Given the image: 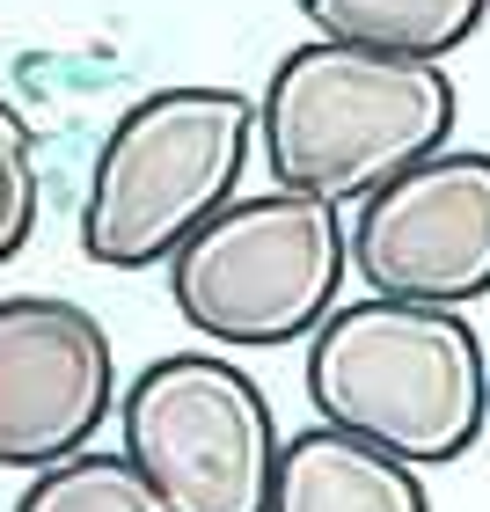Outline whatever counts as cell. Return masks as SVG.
Instances as JSON below:
<instances>
[{
    "mask_svg": "<svg viewBox=\"0 0 490 512\" xmlns=\"http://www.w3.org/2000/svg\"><path fill=\"white\" fill-rule=\"evenodd\" d=\"M118 410V352L81 300H0V469L81 454Z\"/></svg>",
    "mask_w": 490,
    "mask_h": 512,
    "instance_id": "cell-7",
    "label": "cell"
},
{
    "mask_svg": "<svg viewBox=\"0 0 490 512\" xmlns=\"http://www.w3.org/2000/svg\"><path fill=\"white\" fill-rule=\"evenodd\" d=\"M454 139L447 59H403L366 44L308 37L271 66L256 96V154L278 191L352 205L395 169Z\"/></svg>",
    "mask_w": 490,
    "mask_h": 512,
    "instance_id": "cell-1",
    "label": "cell"
},
{
    "mask_svg": "<svg viewBox=\"0 0 490 512\" xmlns=\"http://www.w3.org/2000/svg\"><path fill=\"white\" fill-rule=\"evenodd\" d=\"M37 198H44V183H37V132H30V118H22V103L0 96V264H15L22 242H30Z\"/></svg>",
    "mask_w": 490,
    "mask_h": 512,
    "instance_id": "cell-11",
    "label": "cell"
},
{
    "mask_svg": "<svg viewBox=\"0 0 490 512\" xmlns=\"http://www.w3.org/2000/svg\"><path fill=\"white\" fill-rule=\"evenodd\" d=\"M264 512H432V498L425 469L315 417L308 432L278 439Z\"/></svg>",
    "mask_w": 490,
    "mask_h": 512,
    "instance_id": "cell-8",
    "label": "cell"
},
{
    "mask_svg": "<svg viewBox=\"0 0 490 512\" xmlns=\"http://www.w3.org/2000/svg\"><path fill=\"white\" fill-rule=\"evenodd\" d=\"M308 403L322 425L439 469L490 432V359L469 308L359 293L308 337Z\"/></svg>",
    "mask_w": 490,
    "mask_h": 512,
    "instance_id": "cell-2",
    "label": "cell"
},
{
    "mask_svg": "<svg viewBox=\"0 0 490 512\" xmlns=\"http://www.w3.org/2000/svg\"><path fill=\"white\" fill-rule=\"evenodd\" d=\"M256 103L242 88L183 81L118 110L81 198V249L103 271H154L242 191Z\"/></svg>",
    "mask_w": 490,
    "mask_h": 512,
    "instance_id": "cell-3",
    "label": "cell"
},
{
    "mask_svg": "<svg viewBox=\"0 0 490 512\" xmlns=\"http://www.w3.org/2000/svg\"><path fill=\"white\" fill-rule=\"evenodd\" d=\"M118 439L169 512H264L286 432L227 352H169L118 395Z\"/></svg>",
    "mask_w": 490,
    "mask_h": 512,
    "instance_id": "cell-5",
    "label": "cell"
},
{
    "mask_svg": "<svg viewBox=\"0 0 490 512\" xmlns=\"http://www.w3.org/2000/svg\"><path fill=\"white\" fill-rule=\"evenodd\" d=\"M15 512H169V505H161V491L139 476V461L125 447L118 454L81 447V454L30 469V491L15 498Z\"/></svg>",
    "mask_w": 490,
    "mask_h": 512,
    "instance_id": "cell-10",
    "label": "cell"
},
{
    "mask_svg": "<svg viewBox=\"0 0 490 512\" xmlns=\"http://www.w3.org/2000/svg\"><path fill=\"white\" fill-rule=\"evenodd\" d=\"M490 0H300V22L315 37L366 44L403 59H447L483 30Z\"/></svg>",
    "mask_w": 490,
    "mask_h": 512,
    "instance_id": "cell-9",
    "label": "cell"
},
{
    "mask_svg": "<svg viewBox=\"0 0 490 512\" xmlns=\"http://www.w3.org/2000/svg\"><path fill=\"white\" fill-rule=\"evenodd\" d=\"M169 300L205 344L271 352L308 344L315 322L344 300L352 278V227L344 205L308 191H256L227 198L169 264Z\"/></svg>",
    "mask_w": 490,
    "mask_h": 512,
    "instance_id": "cell-4",
    "label": "cell"
},
{
    "mask_svg": "<svg viewBox=\"0 0 490 512\" xmlns=\"http://www.w3.org/2000/svg\"><path fill=\"white\" fill-rule=\"evenodd\" d=\"M352 271L366 293L425 300V308H476L490 300V154L432 147L395 169L352 213Z\"/></svg>",
    "mask_w": 490,
    "mask_h": 512,
    "instance_id": "cell-6",
    "label": "cell"
}]
</instances>
